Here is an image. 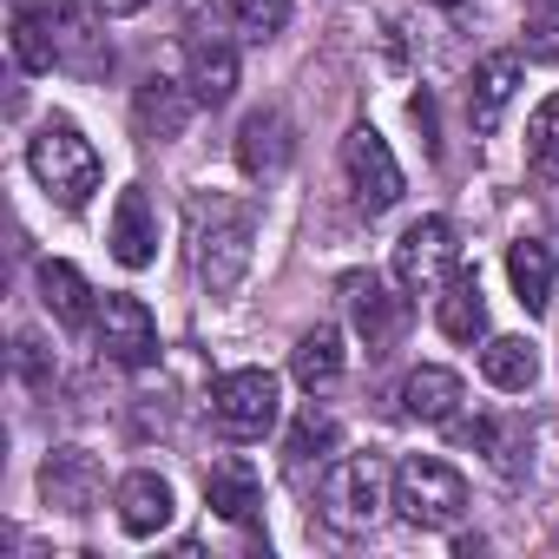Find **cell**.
I'll use <instances>...</instances> for the list:
<instances>
[{"label":"cell","instance_id":"obj_1","mask_svg":"<svg viewBox=\"0 0 559 559\" xmlns=\"http://www.w3.org/2000/svg\"><path fill=\"white\" fill-rule=\"evenodd\" d=\"M185 237H191V270L211 297H230L257 250V211L230 191H198L185 204Z\"/></svg>","mask_w":559,"mask_h":559},{"label":"cell","instance_id":"obj_2","mask_svg":"<svg viewBox=\"0 0 559 559\" xmlns=\"http://www.w3.org/2000/svg\"><path fill=\"white\" fill-rule=\"evenodd\" d=\"M27 165H34L40 191H47L60 211H86V198H93L99 178H106L93 139H86L73 119H47V126L34 132V145H27Z\"/></svg>","mask_w":559,"mask_h":559},{"label":"cell","instance_id":"obj_3","mask_svg":"<svg viewBox=\"0 0 559 559\" xmlns=\"http://www.w3.org/2000/svg\"><path fill=\"white\" fill-rule=\"evenodd\" d=\"M382 507H395V474L382 467V454H343L323 467L317 480V513L336 526V533H369L382 520Z\"/></svg>","mask_w":559,"mask_h":559},{"label":"cell","instance_id":"obj_4","mask_svg":"<svg viewBox=\"0 0 559 559\" xmlns=\"http://www.w3.org/2000/svg\"><path fill=\"white\" fill-rule=\"evenodd\" d=\"M86 21L73 0H21L14 8V60L27 73H53L60 60H80L86 73H99V53H86Z\"/></svg>","mask_w":559,"mask_h":559},{"label":"cell","instance_id":"obj_5","mask_svg":"<svg viewBox=\"0 0 559 559\" xmlns=\"http://www.w3.org/2000/svg\"><path fill=\"white\" fill-rule=\"evenodd\" d=\"M395 513L415 533H454L467 520V480L435 454H408L395 467Z\"/></svg>","mask_w":559,"mask_h":559},{"label":"cell","instance_id":"obj_6","mask_svg":"<svg viewBox=\"0 0 559 559\" xmlns=\"http://www.w3.org/2000/svg\"><path fill=\"white\" fill-rule=\"evenodd\" d=\"M276 408H284V389L270 369H230L211 382V421L230 441H263L276 428Z\"/></svg>","mask_w":559,"mask_h":559},{"label":"cell","instance_id":"obj_7","mask_svg":"<svg viewBox=\"0 0 559 559\" xmlns=\"http://www.w3.org/2000/svg\"><path fill=\"white\" fill-rule=\"evenodd\" d=\"M343 178H349V198H356L362 217H382V211L402 204V165H395V152H389V139L376 126H349V139H343Z\"/></svg>","mask_w":559,"mask_h":559},{"label":"cell","instance_id":"obj_8","mask_svg":"<svg viewBox=\"0 0 559 559\" xmlns=\"http://www.w3.org/2000/svg\"><path fill=\"white\" fill-rule=\"evenodd\" d=\"M454 263H461V243H454V224L448 217H421V224H408L402 230V243H395V284L402 290H441L448 276H454Z\"/></svg>","mask_w":559,"mask_h":559},{"label":"cell","instance_id":"obj_9","mask_svg":"<svg viewBox=\"0 0 559 559\" xmlns=\"http://www.w3.org/2000/svg\"><path fill=\"white\" fill-rule=\"evenodd\" d=\"M93 343H99L106 362L145 369V362L158 356V323H152V310H145L139 297H106L99 317H93Z\"/></svg>","mask_w":559,"mask_h":559},{"label":"cell","instance_id":"obj_10","mask_svg":"<svg viewBox=\"0 0 559 559\" xmlns=\"http://www.w3.org/2000/svg\"><path fill=\"white\" fill-rule=\"evenodd\" d=\"M343 310H349L356 336L369 343V356H382V349L402 336V323H408V304L382 284L376 270H349V276H343Z\"/></svg>","mask_w":559,"mask_h":559},{"label":"cell","instance_id":"obj_11","mask_svg":"<svg viewBox=\"0 0 559 559\" xmlns=\"http://www.w3.org/2000/svg\"><path fill=\"white\" fill-rule=\"evenodd\" d=\"M40 500L47 507H60V513H93L99 500H106V467H99V454H86V448H53L47 461H40Z\"/></svg>","mask_w":559,"mask_h":559},{"label":"cell","instance_id":"obj_12","mask_svg":"<svg viewBox=\"0 0 559 559\" xmlns=\"http://www.w3.org/2000/svg\"><path fill=\"white\" fill-rule=\"evenodd\" d=\"M290 158H297V132H290V119L276 112V106H257L237 126V165H243V178H284Z\"/></svg>","mask_w":559,"mask_h":559},{"label":"cell","instance_id":"obj_13","mask_svg":"<svg viewBox=\"0 0 559 559\" xmlns=\"http://www.w3.org/2000/svg\"><path fill=\"white\" fill-rule=\"evenodd\" d=\"M112 507H119V526H126L132 539H152V533H165V526H171L178 493H171V480H165V474L139 467V474H126V480L112 487Z\"/></svg>","mask_w":559,"mask_h":559},{"label":"cell","instance_id":"obj_14","mask_svg":"<svg viewBox=\"0 0 559 559\" xmlns=\"http://www.w3.org/2000/svg\"><path fill=\"white\" fill-rule=\"evenodd\" d=\"M513 93H520V53H487V60L474 67V80H467V126H474L480 139L500 132Z\"/></svg>","mask_w":559,"mask_h":559},{"label":"cell","instance_id":"obj_15","mask_svg":"<svg viewBox=\"0 0 559 559\" xmlns=\"http://www.w3.org/2000/svg\"><path fill=\"white\" fill-rule=\"evenodd\" d=\"M191 112H198V93L191 86H178V80H165V73H152L139 93H132V126L145 132V139H185V126H191Z\"/></svg>","mask_w":559,"mask_h":559},{"label":"cell","instance_id":"obj_16","mask_svg":"<svg viewBox=\"0 0 559 559\" xmlns=\"http://www.w3.org/2000/svg\"><path fill=\"white\" fill-rule=\"evenodd\" d=\"M112 257L126 263V270H145L152 257H158V211H152V198L132 185V191H119V204H112Z\"/></svg>","mask_w":559,"mask_h":559},{"label":"cell","instance_id":"obj_17","mask_svg":"<svg viewBox=\"0 0 559 559\" xmlns=\"http://www.w3.org/2000/svg\"><path fill=\"white\" fill-rule=\"evenodd\" d=\"M461 435H467V448H474V454H487V467H493V474H507V480H520V474H526V448H533L526 415H480V421H467Z\"/></svg>","mask_w":559,"mask_h":559},{"label":"cell","instance_id":"obj_18","mask_svg":"<svg viewBox=\"0 0 559 559\" xmlns=\"http://www.w3.org/2000/svg\"><path fill=\"white\" fill-rule=\"evenodd\" d=\"M343 369H349V349H343V330H336V323H317V330L297 336V349H290V376H297L310 395L336 389Z\"/></svg>","mask_w":559,"mask_h":559},{"label":"cell","instance_id":"obj_19","mask_svg":"<svg viewBox=\"0 0 559 559\" xmlns=\"http://www.w3.org/2000/svg\"><path fill=\"white\" fill-rule=\"evenodd\" d=\"M461 395H467V389H461V376H454V369L421 362V369H408V382H402V395H395V402H402V415H408V421H428V428H435V421H454Z\"/></svg>","mask_w":559,"mask_h":559},{"label":"cell","instance_id":"obj_20","mask_svg":"<svg viewBox=\"0 0 559 559\" xmlns=\"http://www.w3.org/2000/svg\"><path fill=\"white\" fill-rule=\"evenodd\" d=\"M204 507L217 513V520H230V526H250L257 520V507H263V487H257V467L250 461H217L211 474H204Z\"/></svg>","mask_w":559,"mask_h":559},{"label":"cell","instance_id":"obj_21","mask_svg":"<svg viewBox=\"0 0 559 559\" xmlns=\"http://www.w3.org/2000/svg\"><path fill=\"white\" fill-rule=\"evenodd\" d=\"M191 93H198V106H224L230 93H237V47L224 40V34H191Z\"/></svg>","mask_w":559,"mask_h":559},{"label":"cell","instance_id":"obj_22","mask_svg":"<svg viewBox=\"0 0 559 559\" xmlns=\"http://www.w3.org/2000/svg\"><path fill=\"white\" fill-rule=\"evenodd\" d=\"M435 323H441L448 343H480V336H487V297H480V276H467V270L448 276L441 297H435Z\"/></svg>","mask_w":559,"mask_h":559},{"label":"cell","instance_id":"obj_23","mask_svg":"<svg viewBox=\"0 0 559 559\" xmlns=\"http://www.w3.org/2000/svg\"><path fill=\"white\" fill-rule=\"evenodd\" d=\"M34 276H40V304H47V310H53L67 330H86V323L99 317V304H93V284H86V276H80L67 257H47Z\"/></svg>","mask_w":559,"mask_h":559},{"label":"cell","instance_id":"obj_24","mask_svg":"<svg viewBox=\"0 0 559 559\" xmlns=\"http://www.w3.org/2000/svg\"><path fill=\"white\" fill-rule=\"evenodd\" d=\"M480 376H487V389H500V395H526V389L539 382V349H533L526 336H487Z\"/></svg>","mask_w":559,"mask_h":559},{"label":"cell","instance_id":"obj_25","mask_svg":"<svg viewBox=\"0 0 559 559\" xmlns=\"http://www.w3.org/2000/svg\"><path fill=\"white\" fill-rule=\"evenodd\" d=\"M507 276H513V297H520V310H546L552 304V250L539 243V237H520L513 250H507Z\"/></svg>","mask_w":559,"mask_h":559},{"label":"cell","instance_id":"obj_26","mask_svg":"<svg viewBox=\"0 0 559 559\" xmlns=\"http://www.w3.org/2000/svg\"><path fill=\"white\" fill-rule=\"evenodd\" d=\"M526 165H533V178L559 185V93L539 99V112L526 119Z\"/></svg>","mask_w":559,"mask_h":559},{"label":"cell","instance_id":"obj_27","mask_svg":"<svg viewBox=\"0 0 559 559\" xmlns=\"http://www.w3.org/2000/svg\"><path fill=\"white\" fill-rule=\"evenodd\" d=\"M336 448H343L336 415L304 408V415H297V428H290V461H297V467H304V461H336Z\"/></svg>","mask_w":559,"mask_h":559},{"label":"cell","instance_id":"obj_28","mask_svg":"<svg viewBox=\"0 0 559 559\" xmlns=\"http://www.w3.org/2000/svg\"><path fill=\"white\" fill-rule=\"evenodd\" d=\"M230 21L243 27V40H276L290 27V0H230Z\"/></svg>","mask_w":559,"mask_h":559},{"label":"cell","instance_id":"obj_29","mask_svg":"<svg viewBox=\"0 0 559 559\" xmlns=\"http://www.w3.org/2000/svg\"><path fill=\"white\" fill-rule=\"evenodd\" d=\"M526 60L533 67H559V8L526 14Z\"/></svg>","mask_w":559,"mask_h":559},{"label":"cell","instance_id":"obj_30","mask_svg":"<svg viewBox=\"0 0 559 559\" xmlns=\"http://www.w3.org/2000/svg\"><path fill=\"white\" fill-rule=\"evenodd\" d=\"M21 376H27L34 389H47V382H53V369H47V349H40V336H21Z\"/></svg>","mask_w":559,"mask_h":559},{"label":"cell","instance_id":"obj_31","mask_svg":"<svg viewBox=\"0 0 559 559\" xmlns=\"http://www.w3.org/2000/svg\"><path fill=\"white\" fill-rule=\"evenodd\" d=\"M99 8H106V14H145L152 0H99Z\"/></svg>","mask_w":559,"mask_h":559},{"label":"cell","instance_id":"obj_32","mask_svg":"<svg viewBox=\"0 0 559 559\" xmlns=\"http://www.w3.org/2000/svg\"><path fill=\"white\" fill-rule=\"evenodd\" d=\"M435 8H461V0H435Z\"/></svg>","mask_w":559,"mask_h":559}]
</instances>
